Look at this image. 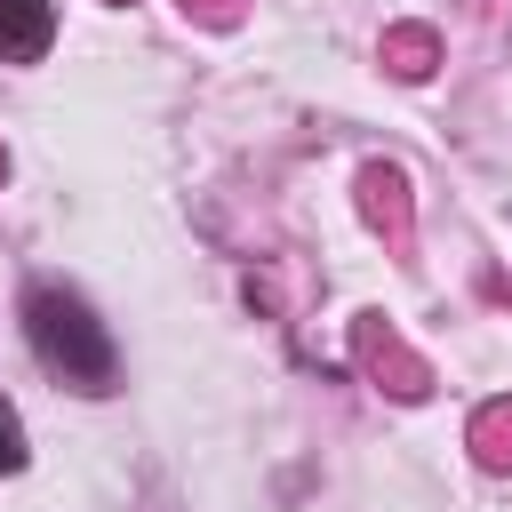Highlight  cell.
I'll use <instances>...</instances> for the list:
<instances>
[{
	"instance_id": "cell-2",
	"label": "cell",
	"mask_w": 512,
	"mask_h": 512,
	"mask_svg": "<svg viewBox=\"0 0 512 512\" xmlns=\"http://www.w3.org/2000/svg\"><path fill=\"white\" fill-rule=\"evenodd\" d=\"M56 40V0H0V64H40Z\"/></svg>"
},
{
	"instance_id": "cell-1",
	"label": "cell",
	"mask_w": 512,
	"mask_h": 512,
	"mask_svg": "<svg viewBox=\"0 0 512 512\" xmlns=\"http://www.w3.org/2000/svg\"><path fill=\"white\" fill-rule=\"evenodd\" d=\"M24 344H32V360H40L56 384H72V392H88V400L120 392V344H112V328L96 320V304H88L80 288L40 280V288L24 296Z\"/></svg>"
},
{
	"instance_id": "cell-3",
	"label": "cell",
	"mask_w": 512,
	"mask_h": 512,
	"mask_svg": "<svg viewBox=\"0 0 512 512\" xmlns=\"http://www.w3.org/2000/svg\"><path fill=\"white\" fill-rule=\"evenodd\" d=\"M0 472H24V424L8 400H0Z\"/></svg>"
}]
</instances>
